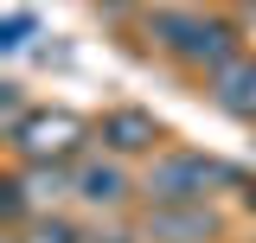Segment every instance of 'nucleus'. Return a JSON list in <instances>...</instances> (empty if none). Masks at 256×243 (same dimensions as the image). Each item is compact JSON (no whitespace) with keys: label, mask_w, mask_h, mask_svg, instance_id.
Wrapping results in <instances>:
<instances>
[{"label":"nucleus","mask_w":256,"mask_h":243,"mask_svg":"<svg viewBox=\"0 0 256 243\" xmlns=\"http://www.w3.org/2000/svg\"><path fill=\"white\" fill-rule=\"evenodd\" d=\"M224 186H244V173L230 160L180 148V154H160L148 166L141 192H148V205H212V192H224Z\"/></svg>","instance_id":"f257e3e1"},{"label":"nucleus","mask_w":256,"mask_h":243,"mask_svg":"<svg viewBox=\"0 0 256 243\" xmlns=\"http://www.w3.org/2000/svg\"><path fill=\"white\" fill-rule=\"evenodd\" d=\"M148 38L192 70H218L237 58V32L224 20H205V13H148Z\"/></svg>","instance_id":"f03ea898"},{"label":"nucleus","mask_w":256,"mask_h":243,"mask_svg":"<svg viewBox=\"0 0 256 243\" xmlns=\"http://www.w3.org/2000/svg\"><path fill=\"white\" fill-rule=\"evenodd\" d=\"M6 141L20 154V166H64L70 154L90 141V122L70 109H32L20 128H6Z\"/></svg>","instance_id":"7ed1b4c3"},{"label":"nucleus","mask_w":256,"mask_h":243,"mask_svg":"<svg viewBox=\"0 0 256 243\" xmlns=\"http://www.w3.org/2000/svg\"><path fill=\"white\" fill-rule=\"evenodd\" d=\"M141 237L148 243H212L218 237V212L212 205H154Z\"/></svg>","instance_id":"20e7f679"},{"label":"nucleus","mask_w":256,"mask_h":243,"mask_svg":"<svg viewBox=\"0 0 256 243\" xmlns=\"http://www.w3.org/2000/svg\"><path fill=\"white\" fill-rule=\"evenodd\" d=\"M205 96H212V109H218V116L250 122V128H256V58H244V52H237L230 64H218Z\"/></svg>","instance_id":"39448f33"},{"label":"nucleus","mask_w":256,"mask_h":243,"mask_svg":"<svg viewBox=\"0 0 256 243\" xmlns=\"http://www.w3.org/2000/svg\"><path fill=\"white\" fill-rule=\"evenodd\" d=\"M96 134H102L109 160H134V154H154V141H160V122L148 116V109H109V116L96 122Z\"/></svg>","instance_id":"423d86ee"},{"label":"nucleus","mask_w":256,"mask_h":243,"mask_svg":"<svg viewBox=\"0 0 256 243\" xmlns=\"http://www.w3.org/2000/svg\"><path fill=\"white\" fill-rule=\"evenodd\" d=\"M70 192L84 198V205H96V212H116L128 192V173H122V160H84L77 173H70Z\"/></svg>","instance_id":"0eeeda50"},{"label":"nucleus","mask_w":256,"mask_h":243,"mask_svg":"<svg viewBox=\"0 0 256 243\" xmlns=\"http://www.w3.org/2000/svg\"><path fill=\"white\" fill-rule=\"evenodd\" d=\"M13 237H20V243H90L70 218H58V212H38L26 230H13Z\"/></svg>","instance_id":"6e6552de"},{"label":"nucleus","mask_w":256,"mask_h":243,"mask_svg":"<svg viewBox=\"0 0 256 243\" xmlns=\"http://www.w3.org/2000/svg\"><path fill=\"white\" fill-rule=\"evenodd\" d=\"M20 180H26V192H32V205H58L64 192H70V173H64V166H26Z\"/></svg>","instance_id":"1a4fd4ad"},{"label":"nucleus","mask_w":256,"mask_h":243,"mask_svg":"<svg viewBox=\"0 0 256 243\" xmlns=\"http://www.w3.org/2000/svg\"><path fill=\"white\" fill-rule=\"evenodd\" d=\"M26 32H32V13H13V20H6V38H0V45H6V52H20V45H26Z\"/></svg>","instance_id":"9d476101"},{"label":"nucleus","mask_w":256,"mask_h":243,"mask_svg":"<svg viewBox=\"0 0 256 243\" xmlns=\"http://www.w3.org/2000/svg\"><path fill=\"white\" fill-rule=\"evenodd\" d=\"M244 205H250V212H256V186H250V192H244Z\"/></svg>","instance_id":"9b49d317"}]
</instances>
